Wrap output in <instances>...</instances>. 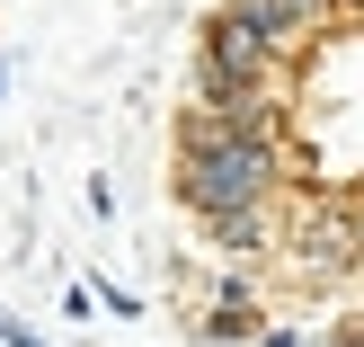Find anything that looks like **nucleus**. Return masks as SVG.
<instances>
[{"label": "nucleus", "mask_w": 364, "mask_h": 347, "mask_svg": "<svg viewBox=\"0 0 364 347\" xmlns=\"http://www.w3.org/2000/svg\"><path fill=\"white\" fill-rule=\"evenodd\" d=\"M205 241L223 249V259H258V249L276 241V214H267V205H249V214H223V223H205Z\"/></svg>", "instance_id": "nucleus-1"}, {"label": "nucleus", "mask_w": 364, "mask_h": 347, "mask_svg": "<svg viewBox=\"0 0 364 347\" xmlns=\"http://www.w3.org/2000/svg\"><path fill=\"white\" fill-rule=\"evenodd\" d=\"M205 338H258V294L223 285V294L205 303Z\"/></svg>", "instance_id": "nucleus-2"}]
</instances>
